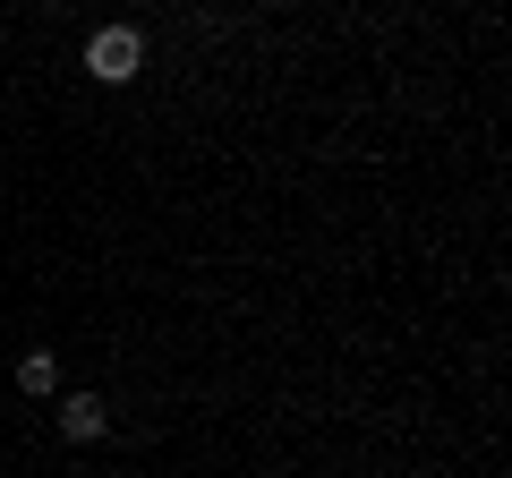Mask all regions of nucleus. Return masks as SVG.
I'll list each match as a JSON object with an SVG mask.
<instances>
[{
	"mask_svg": "<svg viewBox=\"0 0 512 478\" xmlns=\"http://www.w3.org/2000/svg\"><path fill=\"white\" fill-rule=\"evenodd\" d=\"M265 9H299V0H265Z\"/></svg>",
	"mask_w": 512,
	"mask_h": 478,
	"instance_id": "obj_4",
	"label": "nucleus"
},
{
	"mask_svg": "<svg viewBox=\"0 0 512 478\" xmlns=\"http://www.w3.org/2000/svg\"><path fill=\"white\" fill-rule=\"evenodd\" d=\"M18 393H35V402L60 393V359H52V350H26V359H18Z\"/></svg>",
	"mask_w": 512,
	"mask_h": 478,
	"instance_id": "obj_3",
	"label": "nucleus"
},
{
	"mask_svg": "<svg viewBox=\"0 0 512 478\" xmlns=\"http://www.w3.org/2000/svg\"><path fill=\"white\" fill-rule=\"evenodd\" d=\"M137 69H146V35H137V26H94V43H86L94 86H128Z\"/></svg>",
	"mask_w": 512,
	"mask_h": 478,
	"instance_id": "obj_1",
	"label": "nucleus"
},
{
	"mask_svg": "<svg viewBox=\"0 0 512 478\" xmlns=\"http://www.w3.org/2000/svg\"><path fill=\"white\" fill-rule=\"evenodd\" d=\"M52 427H60L69 444H103V436H111V402H103V393H60Z\"/></svg>",
	"mask_w": 512,
	"mask_h": 478,
	"instance_id": "obj_2",
	"label": "nucleus"
}]
</instances>
